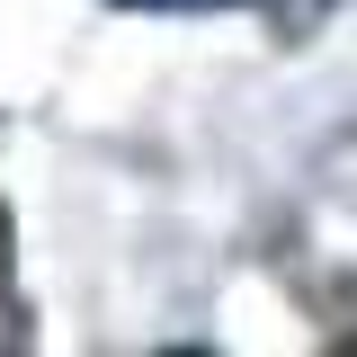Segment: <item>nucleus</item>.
I'll return each mask as SVG.
<instances>
[{
  "label": "nucleus",
  "mask_w": 357,
  "mask_h": 357,
  "mask_svg": "<svg viewBox=\"0 0 357 357\" xmlns=\"http://www.w3.org/2000/svg\"><path fill=\"white\" fill-rule=\"evenodd\" d=\"M126 9H232V0H126Z\"/></svg>",
  "instance_id": "nucleus-1"
}]
</instances>
